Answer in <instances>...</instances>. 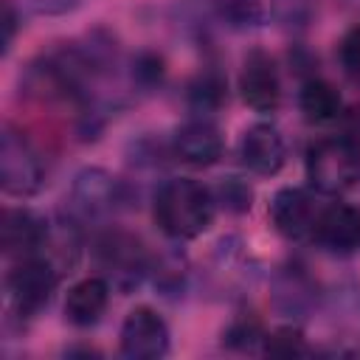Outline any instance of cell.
<instances>
[{
    "label": "cell",
    "mask_w": 360,
    "mask_h": 360,
    "mask_svg": "<svg viewBox=\"0 0 360 360\" xmlns=\"http://www.w3.org/2000/svg\"><path fill=\"white\" fill-rule=\"evenodd\" d=\"M214 191L191 177L163 180L152 197V217L158 228L174 242L197 239L205 233L214 222Z\"/></svg>",
    "instance_id": "6da1fadb"
},
{
    "label": "cell",
    "mask_w": 360,
    "mask_h": 360,
    "mask_svg": "<svg viewBox=\"0 0 360 360\" xmlns=\"http://www.w3.org/2000/svg\"><path fill=\"white\" fill-rule=\"evenodd\" d=\"M93 256H96V264L101 267V276L124 295L141 287V281L152 270V256L143 248V242L118 228L96 236Z\"/></svg>",
    "instance_id": "7a4b0ae2"
},
{
    "label": "cell",
    "mask_w": 360,
    "mask_h": 360,
    "mask_svg": "<svg viewBox=\"0 0 360 360\" xmlns=\"http://www.w3.org/2000/svg\"><path fill=\"white\" fill-rule=\"evenodd\" d=\"M307 180L321 194H343L360 177V149L352 146L346 138L332 135L321 138L307 149Z\"/></svg>",
    "instance_id": "3957f363"
},
{
    "label": "cell",
    "mask_w": 360,
    "mask_h": 360,
    "mask_svg": "<svg viewBox=\"0 0 360 360\" xmlns=\"http://www.w3.org/2000/svg\"><path fill=\"white\" fill-rule=\"evenodd\" d=\"M59 287V270L56 264L37 253V256H25V259H17V264L8 270L6 276V292H8V307L17 318H34L39 315L53 292Z\"/></svg>",
    "instance_id": "277c9868"
},
{
    "label": "cell",
    "mask_w": 360,
    "mask_h": 360,
    "mask_svg": "<svg viewBox=\"0 0 360 360\" xmlns=\"http://www.w3.org/2000/svg\"><path fill=\"white\" fill-rule=\"evenodd\" d=\"M45 186V166L31 141L14 129L3 127L0 135V188L8 197H31Z\"/></svg>",
    "instance_id": "5b68a950"
},
{
    "label": "cell",
    "mask_w": 360,
    "mask_h": 360,
    "mask_svg": "<svg viewBox=\"0 0 360 360\" xmlns=\"http://www.w3.org/2000/svg\"><path fill=\"white\" fill-rule=\"evenodd\" d=\"M127 202L124 183L112 177L107 169L87 166L73 177L70 186V208L82 219H101L118 211V205Z\"/></svg>",
    "instance_id": "8992f818"
},
{
    "label": "cell",
    "mask_w": 360,
    "mask_h": 360,
    "mask_svg": "<svg viewBox=\"0 0 360 360\" xmlns=\"http://www.w3.org/2000/svg\"><path fill=\"white\" fill-rule=\"evenodd\" d=\"M169 323L152 307H135L127 312L118 335V349L127 360H158L169 352Z\"/></svg>",
    "instance_id": "52a82bcc"
},
{
    "label": "cell",
    "mask_w": 360,
    "mask_h": 360,
    "mask_svg": "<svg viewBox=\"0 0 360 360\" xmlns=\"http://www.w3.org/2000/svg\"><path fill=\"white\" fill-rule=\"evenodd\" d=\"M239 96L256 112H273L281 104V79L270 53L253 48L239 70Z\"/></svg>",
    "instance_id": "ba28073f"
},
{
    "label": "cell",
    "mask_w": 360,
    "mask_h": 360,
    "mask_svg": "<svg viewBox=\"0 0 360 360\" xmlns=\"http://www.w3.org/2000/svg\"><path fill=\"white\" fill-rule=\"evenodd\" d=\"M318 214H321V208L315 205L312 194L307 188H298V186H284L270 200L273 228L284 239H292V242L312 239V228H315Z\"/></svg>",
    "instance_id": "9c48e42d"
},
{
    "label": "cell",
    "mask_w": 360,
    "mask_h": 360,
    "mask_svg": "<svg viewBox=\"0 0 360 360\" xmlns=\"http://www.w3.org/2000/svg\"><path fill=\"white\" fill-rule=\"evenodd\" d=\"M312 242L335 256L360 250V208L349 202H332L321 208L312 228Z\"/></svg>",
    "instance_id": "30bf717a"
},
{
    "label": "cell",
    "mask_w": 360,
    "mask_h": 360,
    "mask_svg": "<svg viewBox=\"0 0 360 360\" xmlns=\"http://www.w3.org/2000/svg\"><path fill=\"white\" fill-rule=\"evenodd\" d=\"M222 149L225 141L219 127L202 115L180 124L172 135V155L188 166H214L222 158Z\"/></svg>",
    "instance_id": "8fae6325"
},
{
    "label": "cell",
    "mask_w": 360,
    "mask_h": 360,
    "mask_svg": "<svg viewBox=\"0 0 360 360\" xmlns=\"http://www.w3.org/2000/svg\"><path fill=\"white\" fill-rule=\"evenodd\" d=\"M51 239L48 222L28 208H6L0 222V245L11 259L37 256Z\"/></svg>",
    "instance_id": "7c38bea8"
},
{
    "label": "cell",
    "mask_w": 360,
    "mask_h": 360,
    "mask_svg": "<svg viewBox=\"0 0 360 360\" xmlns=\"http://www.w3.org/2000/svg\"><path fill=\"white\" fill-rule=\"evenodd\" d=\"M239 160L248 172H253L259 177L278 174L284 160H287V146H284L281 132L270 124L248 127L242 141H239Z\"/></svg>",
    "instance_id": "4fadbf2b"
},
{
    "label": "cell",
    "mask_w": 360,
    "mask_h": 360,
    "mask_svg": "<svg viewBox=\"0 0 360 360\" xmlns=\"http://www.w3.org/2000/svg\"><path fill=\"white\" fill-rule=\"evenodd\" d=\"M110 287L112 284L104 276H87V278L76 281L68 290V298H65L68 323H73L79 329H87V326L98 323L107 304H110Z\"/></svg>",
    "instance_id": "5bb4252c"
},
{
    "label": "cell",
    "mask_w": 360,
    "mask_h": 360,
    "mask_svg": "<svg viewBox=\"0 0 360 360\" xmlns=\"http://www.w3.org/2000/svg\"><path fill=\"white\" fill-rule=\"evenodd\" d=\"M298 107L307 121L312 124H329L343 115V98L335 84L326 79H307L298 93Z\"/></svg>",
    "instance_id": "9a60e30c"
},
{
    "label": "cell",
    "mask_w": 360,
    "mask_h": 360,
    "mask_svg": "<svg viewBox=\"0 0 360 360\" xmlns=\"http://www.w3.org/2000/svg\"><path fill=\"white\" fill-rule=\"evenodd\" d=\"M228 90H225V79L217 70H202L197 79H191L188 90H186V101L194 112H214L222 107Z\"/></svg>",
    "instance_id": "2e32d148"
},
{
    "label": "cell",
    "mask_w": 360,
    "mask_h": 360,
    "mask_svg": "<svg viewBox=\"0 0 360 360\" xmlns=\"http://www.w3.org/2000/svg\"><path fill=\"white\" fill-rule=\"evenodd\" d=\"M214 11L231 31H250L264 22L262 0H214Z\"/></svg>",
    "instance_id": "e0dca14e"
},
{
    "label": "cell",
    "mask_w": 360,
    "mask_h": 360,
    "mask_svg": "<svg viewBox=\"0 0 360 360\" xmlns=\"http://www.w3.org/2000/svg\"><path fill=\"white\" fill-rule=\"evenodd\" d=\"M270 11L281 28L301 31L315 20L318 0H270Z\"/></svg>",
    "instance_id": "ac0fdd59"
},
{
    "label": "cell",
    "mask_w": 360,
    "mask_h": 360,
    "mask_svg": "<svg viewBox=\"0 0 360 360\" xmlns=\"http://www.w3.org/2000/svg\"><path fill=\"white\" fill-rule=\"evenodd\" d=\"M214 200L231 214H245L253 205V188H250L248 180H242L236 174H228V177L219 180V186L214 191Z\"/></svg>",
    "instance_id": "d6986e66"
},
{
    "label": "cell",
    "mask_w": 360,
    "mask_h": 360,
    "mask_svg": "<svg viewBox=\"0 0 360 360\" xmlns=\"http://www.w3.org/2000/svg\"><path fill=\"white\" fill-rule=\"evenodd\" d=\"M276 301L284 312H304L312 301V290H309L304 273H284L276 287Z\"/></svg>",
    "instance_id": "ffe728a7"
},
{
    "label": "cell",
    "mask_w": 360,
    "mask_h": 360,
    "mask_svg": "<svg viewBox=\"0 0 360 360\" xmlns=\"http://www.w3.org/2000/svg\"><path fill=\"white\" fill-rule=\"evenodd\" d=\"M264 346V354H273V357H292V354H307V340H304V332L298 326H278L273 329L270 335H264L262 340Z\"/></svg>",
    "instance_id": "44dd1931"
},
{
    "label": "cell",
    "mask_w": 360,
    "mask_h": 360,
    "mask_svg": "<svg viewBox=\"0 0 360 360\" xmlns=\"http://www.w3.org/2000/svg\"><path fill=\"white\" fill-rule=\"evenodd\" d=\"M262 340H264V332H262L259 318L253 315H236L222 332V343L231 349H253Z\"/></svg>",
    "instance_id": "7402d4cb"
},
{
    "label": "cell",
    "mask_w": 360,
    "mask_h": 360,
    "mask_svg": "<svg viewBox=\"0 0 360 360\" xmlns=\"http://www.w3.org/2000/svg\"><path fill=\"white\" fill-rule=\"evenodd\" d=\"M166 76V68H163V59L152 51H141L135 59H132V68H129V79L135 87L141 90H155Z\"/></svg>",
    "instance_id": "603a6c76"
},
{
    "label": "cell",
    "mask_w": 360,
    "mask_h": 360,
    "mask_svg": "<svg viewBox=\"0 0 360 360\" xmlns=\"http://www.w3.org/2000/svg\"><path fill=\"white\" fill-rule=\"evenodd\" d=\"M149 273L155 276V287L163 295H177L186 287V262L177 259V256H166L158 264L152 262V270Z\"/></svg>",
    "instance_id": "cb8c5ba5"
},
{
    "label": "cell",
    "mask_w": 360,
    "mask_h": 360,
    "mask_svg": "<svg viewBox=\"0 0 360 360\" xmlns=\"http://www.w3.org/2000/svg\"><path fill=\"white\" fill-rule=\"evenodd\" d=\"M338 59H340L343 73L354 84H360V25H354L352 31L343 34L340 48H338Z\"/></svg>",
    "instance_id": "d4e9b609"
},
{
    "label": "cell",
    "mask_w": 360,
    "mask_h": 360,
    "mask_svg": "<svg viewBox=\"0 0 360 360\" xmlns=\"http://www.w3.org/2000/svg\"><path fill=\"white\" fill-rule=\"evenodd\" d=\"M340 138H346L352 146H357L360 149V107H352L346 115H340Z\"/></svg>",
    "instance_id": "484cf974"
},
{
    "label": "cell",
    "mask_w": 360,
    "mask_h": 360,
    "mask_svg": "<svg viewBox=\"0 0 360 360\" xmlns=\"http://www.w3.org/2000/svg\"><path fill=\"white\" fill-rule=\"evenodd\" d=\"M14 34H17V8L11 0H6L3 3V53H8Z\"/></svg>",
    "instance_id": "4316f807"
},
{
    "label": "cell",
    "mask_w": 360,
    "mask_h": 360,
    "mask_svg": "<svg viewBox=\"0 0 360 360\" xmlns=\"http://www.w3.org/2000/svg\"><path fill=\"white\" fill-rule=\"evenodd\" d=\"M31 6L42 14H59V11H68L76 6V0H31Z\"/></svg>",
    "instance_id": "83f0119b"
},
{
    "label": "cell",
    "mask_w": 360,
    "mask_h": 360,
    "mask_svg": "<svg viewBox=\"0 0 360 360\" xmlns=\"http://www.w3.org/2000/svg\"><path fill=\"white\" fill-rule=\"evenodd\" d=\"M352 3H354V6H360V0H352Z\"/></svg>",
    "instance_id": "f1b7e54d"
}]
</instances>
